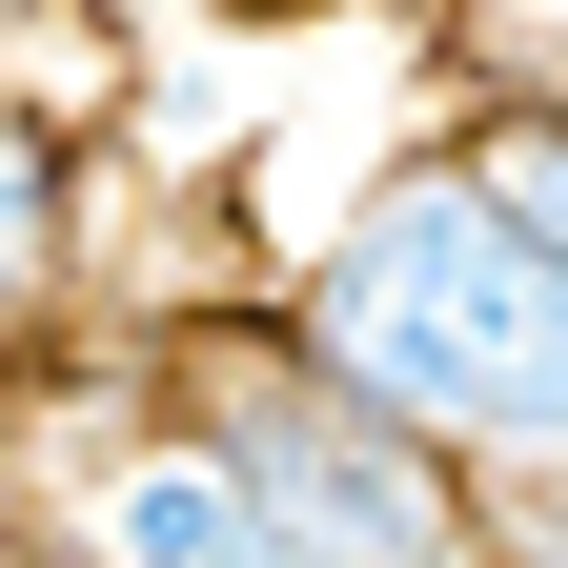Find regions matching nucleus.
I'll list each match as a JSON object with an SVG mask.
<instances>
[{"label":"nucleus","instance_id":"obj_1","mask_svg":"<svg viewBox=\"0 0 568 568\" xmlns=\"http://www.w3.org/2000/svg\"><path fill=\"white\" fill-rule=\"evenodd\" d=\"M264 284H284V325H305V366L345 406H386L406 447H447L508 508V568H568V264L447 142L366 163Z\"/></svg>","mask_w":568,"mask_h":568},{"label":"nucleus","instance_id":"obj_2","mask_svg":"<svg viewBox=\"0 0 568 568\" xmlns=\"http://www.w3.org/2000/svg\"><path fill=\"white\" fill-rule=\"evenodd\" d=\"M61 284H82V122L0 61V366H41Z\"/></svg>","mask_w":568,"mask_h":568},{"label":"nucleus","instance_id":"obj_3","mask_svg":"<svg viewBox=\"0 0 568 568\" xmlns=\"http://www.w3.org/2000/svg\"><path fill=\"white\" fill-rule=\"evenodd\" d=\"M426 142H447V163L568 264V82H447V122H426Z\"/></svg>","mask_w":568,"mask_h":568},{"label":"nucleus","instance_id":"obj_4","mask_svg":"<svg viewBox=\"0 0 568 568\" xmlns=\"http://www.w3.org/2000/svg\"><path fill=\"white\" fill-rule=\"evenodd\" d=\"M467 82H568V0H447Z\"/></svg>","mask_w":568,"mask_h":568},{"label":"nucleus","instance_id":"obj_5","mask_svg":"<svg viewBox=\"0 0 568 568\" xmlns=\"http://www.w3.org/2000/svg\"><path fill=\"white\" fill-rule=\"evenodd\" d=\"M0 568H82V548H61V528L21 508V487H0Z\"/></svg>","mask_w":568,"mask_h":568},{"label":"nucleus","instance_id":"obj_6","mask_svg":"<svg viewBox=\"0 0 568 568\" xmlns=\"http://www.w3.org/2000/svg\"><path fill=\"white\" fill-rule=\"evenodd\" d=\"M102 21H122V0H102Z\"/></svg>","mask_w":568,"mask_h":568}]
</instances>
